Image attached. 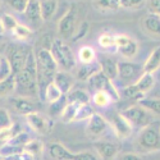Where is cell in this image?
Listing matches in <instances>:
<instances>
[{
    "label": "cell",
    "instance_id": "6da1fadb",
    "mask_svg": "<svg viewBox=\"0 0 160 160\" xmlns=\"http://www.w3.org/2000/svg\"><path fill=\"white\" fill-rule=\"evenodd\" d=\"M16 78V91L22 96H35L37 88V67H36V55L31 50L26 59L24 67L14 74Z\"/></svg>",
    "mask_w": 160,
    "mask_h": 160
},
{
    "label": "cell",
    "instance_id": "7a4b0ae2",
    "mask_svg": "<svg viewBox=\"0 0 160 160\" xmlns=\"http://www.w3.org/2000/svg\"><path fill=\"white\" fill-rule=\"evenodd\" d=\"M36 67H37V88L40 96L42 98L46 86L52 82L55 73L58 72V64L49 49H40L37 51Z\"/></svg>",
    "mask_w": 160,
    "mask_h": 160
},
{
    "label": "cell",
    "instance_id": "3957f363",
    "mask_svg": "<svg viewBox=\"0 0 160 160\" xmlns=\"http://www.w3.org/2000/svg\"><path fill=\"white\" fill-rule=\"evenodd\" d=\"M137 143L141 151L151 152L160 150V123L151 122L143 127L137 137Z\"/></svg>",
    "mask_w": 160,
    "mask_h": 160
},
{
    "label": "cell",
    "instance_id": "277c9868",
    "mask_svg": "<svg viewBox=\"0 0 160 160\" xmlns=\"http://www.w3.org/2000/svg\"><path fill=\"white\" fill-rule=\"evenodd\" d=\"M51 55L54 57L58 67H62L64 71H71L76 67V57L69 45H67L62 38H55L50 49Z\"/></svg>",
    "mask_w": 160,
    "mask_h": 160
},
{
    "label": "cell",
    "instance_id": "5b68a950",
    "mask_svg": "<svg viewBox=\"0 0 160 160\" xmlns=\"http://www.w3.org/2000/svg\"><path fill=\"white\" fill-rule=\"evenodd\" d=\"M49 154L54 160H99L94 152H71L64 145L59 142H52L49 146Z\"/></svg>",
    "mask_w": 160,
    "mask_h": 160
},
{
    "label": "cell",
    "instance_id": "8992f818",
    "mask_svg": "<svg viewBox=\"0 0 160 160\" xmlns=\"http://www.w3.org/2000/svg\"><path fill=\"white\" fill-rule=\"evenodd\" d=\"M117 68H118L117 78H119V81L124 87L136 83V81L143 73L141 65L131 62H118Z\"/></svg>",
    "mask_w": 160,
    "mask_h": 160
},
{
    "label": "cell",
    "instance_id": "52a82bcc",
    "mask_svg": "<svg viewBox=\"0 0 160 160\" xmlns=\"http://www.w3.org/2000/svg\"><path fill=\"white\" fill-rule=\"evenodd\" d=\"M122 115L131 123L132 127L143 128V127H146L148 124L151 123L150 112H148L145 108H142V106L138 105V104L132 105V106H129V108L124 109L122 112Z\"/></svg>",
    "mask_w": 160,
    "mask_h": 160
},
{
    "label": "cell",
    "instance_id": "ba28073f",
    "mask_svg": "<svg viewBox=\"0 0 160 160\" xmlns=\"http://www.w3.org/2000/svg\"><path fill=\"white\" fill-rule=\"evenodd\" d=\"M110 126V128L114 131L115 136L121 140L128 138L132 135V129L133 127L131 126V123L127 121V119L122 115V113H117L113 112L109 115V119H106Z\"/></svg>",
    "mask_w": 160,
    "mask_h": 160
},
{
    "label": "cell",
    "instance_id": "9c48e42d",
    "mask_svg": "<svg viewBox=\"0 0 160 160\" xmlns=\"http://www.w3.org/2000/svg\"><path fill=\"white\" fill-rule=\"evenodd\" d=\"M77 10L76 8H69L68 12L60 18L58 23V32L63 38H72V35H74L77 27Z\"/></svg>",
    "mask_w": 160,
    "mask_h": 160
},
{
    "label": "cell",
    "instance_id": "30bf717a",
    "mask_svg": "<svg viewBox=\"0 0 160 160\" xmlns=\"http://www.w3.org/2000/svg\"><path fill=\"white\" fill-rule=\"evenodd\" d=\"M26 119H27V123L28 126L37 133L40 135H48L49 131L54 126V122H52V119L40 114L37 112H33L28 115H26Z\"/></svg>",
    "mask_w": 160,
    "mask_h": 160
},
{
    "label": "cell",
    "instance_id": "8fae6325",
    "mask_svg": "<svg viewBox=\"0 0 160 160\" xmlns=\"http://www.w3.org/2000/svg\"><path fill=\"white\" fill-rule=\"evenodd\" d=\"M109 123L106 121V118H104L101 114L95 113L90 119L87 124V133L91 137H99L109 129Z\"/></svg>",
    "mask_w": 160,
    "mask_h": 160
},
{
    "label": "cell",
    "instance_id": "7c38bea8",
    "mask_svg": "<svg viewBox=\"0 0 160 160\" xmlns=\"http://www.w3.org/2000/svg\"><path fill=\"white\" fill-rule=\"evenodd\" d=\"M94 149L102 160H113L118 154V146L110 141H96L94 142Z\"/></svg>",
    "mask_w": 160,
    "mask_h": 160
},
{
    "label": "cell",
    "instance_id": "4fadbf2b",
    "mask_svg": "<svg viewBox=\"0 0 160 160\" xmlns=\"http://www.w3.org/2000/svg\"><path fill=\"white\" fill-rule=\"evenodd\" d=\"M30 51L31 50H24V49H13L10 51V57L8 59H9L10 65H12L13 76L17 74L23 68V67H24L26 59H27Z\"/></svg>",
    "mask_w": 160,
    "mask_h": 160
},
{
    "label": "cell",
    "instance_id": "5bb4252c",
    "mask_svg": "<svg viewBox=\"0 0 160 160\" xmlns=\"http://www.w3.org/2000/svg\"><path fill=\"white\" fill-rule=\"evenodd\" d=\"M24 16L31 24L37 26L41 23L42 22L41 2H38V0H28L27 7H26V10H24Z\"/></svg>",
    "mask_w": 160,
    "mask_h": 160
},
{
    "label": "cell",
    "instance_id": "9a60e30c",
    "mask_svg": "<svg viewBox=\"0 0 160 160\" xmlns=\"http://www.w3.org/2000/svg\"><path fill=\"white\" fill-rule=\"evenodd\" d=\"M54 85L60 90V92L63 95H67L68 92L72 90L73 87V78L69 73H67L64 71H58L54 76V79H52Z\"/></svg>",
    "mask_w": 160,
    "mask_h": 160
},
{
    "label": "cell",
    "instance_id": "2e32d148",
    "mask_svg": "<svg viewBox=\"0 0 160 160\" xmlns=\"http://www.w3.org/2000/svg\"><path fill=\"white\" fill-rule=\"evenodd\" d=\"M155 85V78L150 73H142L141 77L136 81V83H133L132 87L138 95L145 96L146 92H149Z\"/></svg>",
    "mask_w": 160,
    "mask_h": 160
},
{
    "label": "cell",
    "instance_id": "e0dca14e",
    "mask_svg": "<svg viewBox=\"0 0 160 160\" xmlns=\"http://www.w3.org/2000/svg\"><path fill=\"white\" fill-rule=\"evenodd\" d=\"M99 64H100V68H101V72L108 77L109 79L114 81L118 76V68H117V63L113 58L110 57H102V59L98 60Z\"/></svg>",
    "mask_w": 160,
    "mask_h": 160
},
{
    "label": "cell",
    "instance_id": "ac0fdd59",
    "mask_svg": "<svg viewBox=\"0 0 160 160\" xmlns=\"http://www.w3.org/2000/svg\"><path fill=\"white\" fill-rule=\"evenodd\" d=\"M10 104L19 114H23V115H28V114L36 112L33 102H31L26 98H13V99H10Z\"/></svg>",
    "mask_w": 160,
    "mask_h": 160
},
{
    "label": "cell",
    "instance_id": "d6986e66",
    "mask_svg": "<svg viewBox=\"0 0 160 160\" xmlns=\"http://www.w3.org/2000/svg\"><path fill=\"white\" fill-rule=\"evenodd\" d=\"M99 71H101V68H100V64L98 60L94 63H90V64H81V67L77 69L76 77L79 81H88V78L91 76H94Z\"/></svg>",
    "mask_w": 160,
    "mask_h": 160
},
{
    "label": "cell",
    "instance_id": "ffe728a7",
    "mask_svg": "<svg viewBox=\"0 0 160 160\" xmlns=\"http://www.w3.org/2000/svg\"><path fill=\"white\" fill-rule=\"evenodd\" d=\"M142 26L150 35L160 37V16L150 13V14H148L145 17V19L142 21Z\"/></svg>",
    "mask_w": 160,
    "mask_h": 160
},
{
    "label": "cell",
    "instance_id": "44dd1931",
    "mask_svg": "<svg viewBox=\"0 0 160 160\" xmlns=\"http://www.w3.org/2000/svg\"><path fill=\"white\" fill-rule=\"evenodd\" d=\"M159 68H160V46H158L156 49L152 50V52L149 55L148 60L145 62V64L142 67V71H143V73L152 74Z\"/></svg>",
    "mask_w": 160,
    "mask_h": 160
},
{
    "label": "cell",
    "instance_id": "7402d4cb",
    "mask_svg": "<svg viewBox=\"0 0 160 160\" xmlns=\"http://www.w3.org/2000/svg\"><path fill=\"white\" fill-rule=\"evenodd\" d=\"M21 132H22V127L19 123H13L9 128L0 129V149L4 148L5 145H8L9 141Z\"/></svg>",
    "mask_w": 160,
    "mask_h": 160
},
{
    "label": "cell",
    "instance_id": "603a6c76",
    "mask_svg": "<svg viewBox=\"0 0 160 160\" xmlns=\"http://www.w3.org/2000/svg\"><path fill=\"white\" fill-rule=\"evenodd\" d=\"M109 81H110V79L106 77L101 71H99L94 76H91L88 78L87 83H88V87L91 90H94V92H96V91H104L106 83H108Z\"/></svg>",
    "mask_w": 160,
    "mask_h": 160
},
{
    "label": "cell",
    "instance_id": "cb8c5ba5",
    "mask_svg": "<svg viewBox=\"0 0 160 160\" xmlns=\"http://www.w3.org/2000/svg\"><path fill=\"white\" fill-rule=\"evenodd\" d=\"M78 62L81 63V64H90V63H94L98 60L96 58V51L95 49L92 48V46H82L81 49L78 50Z\"/></svg>",
    "mask_w": 160,
    "mask_h": 160
},
{
    "label": "cell",
    "instance_id": "d4e9b609",
    "mask_svg": "<svg viewBox=\"0 0 160 160\" xmlns=\"http://www.w3.org/2000/svg\"><path fill=\"white\" fill-rule=\"evenodd\" d=\"M117 51H118L122 57H124V58H127V59L135 58L136 54H137V51H138V44H137L133 38H129L124 45L117 48Z\"/></svg>",
    "mask_w": 160,
    "mask_h": 160
},
{
    "label": "cell",
    "instance_id": "484cf974",
    "mask_svg": "<svg viewBox=\"0 0 160 160\" xmlns=\"http://www.w3.org/2000/svg\"><path fill=\"white\" fill-rule=\"evenodd\" d=\"M67 99H68V102H74L78 105L82 104H90V95L85 90H71L68 94H67Z\"/></svg>",
    "mask_w": 160,
    "mask_h": 160
},
{
    "label": "cell",
    "instance_id": "4316f807",
    "mask_svg": "<svg viewBox=\"0 0 160 160\" xmlns=\"http://www.w3.org/2000/svg\"><path fill=\"white\" fill-rule=\"evenodd\" d=\"M67 104H68V99H67V95H62L58 100L50 102L49 106V114L51 118H58L62 115L63 110L65 109Z\"/></svg>",
    "mask_w": 160,
    "mask_h": 160
},
{
    "label": "cell",
    "instance_id": "83f0119b",
    "mask_svg": "<svg viewBox=\"0 0 160 160\" xmlns=\"http://www.w3.org/2000/svg\"><path fill=\"white\" fill-rule=\"evenodd\" d=\"M58 9V2L57 0H44L41 2V17L42 21H49L55 14Z\"/></svg>",
    "mask_w": 160,
    "mask_h": 160
},
{
    "label": "cell",
    "instance_id": "f1b7e54d",
    "mask_svg": "<svg viewBox=\"0 0 160 160\" xmlns=\"http://www.w3.org/2000/svg\"><path fill=\"white\" fill-rule=\"evenodd\" d=\"M16 91V78L14 76H10L7 79L0 81V98L8 96Z\"/></svg>",
    "mask_w": 160,
    "mask_h": 160
},
{
    "label": "cell",
    "instance_id": "f546056e",
    "mask_svg": "<svg viewBox=\"0 0 160 160\" xmlns=\"http://www.w3.org/2000/svg\"><path fill=\"white\" fill-rule=\"evenodd\" d=\"M137 104L141 105L142 108H145L148 112H151L154 114L160 115V99H146V98H142L141 100H138Z\"/></svg>",
    "mask_w": 160,
    "mask_h": 160
},
{
    "label": "cell",
    "instance_id": "4dcf8cb0",
    "mask_svg": "<svg viewBox=\"0 0 160 160\" xmlns=\"http://www.w3.org/2000/svg\"><path fill=\"white\" fill-rule=\"evenodd\" d=\"M78 104H74V102H68L65 106V109L63 110L62 113V121L64 123H71V122H74V118H76V114H77V110H78Z\"/></svg>",
    "mask_w": 160,
    "mask_h": 160
},
{
    "label": "cell",
    "instance_id": "1f68e13d",
    "mask_svg": "<svg viewBox=\"0 0 160 160\" xmlns=\"http://www.w3.org/2000/svg\"><path fill=\"white\" fill-rule=\"evenodd\" d=\"M23 150L35 158V156H38V155L42 154V151H44V143L40 141V140H33V138H31V141L24 146Z\"/></svg>",
    "mask_w": 160,
    "mask_h": 160
},
{
    "label": "cell",
    "instance_id": "d6a6232c",
    "mask_svg": "<svg viewBox=\"0 0 160 160\" xmlns=\"http://www.w3.org/2000/svg\"><path fill=\"white\" fill-rule=\"evenodd\" d=\"M94 114H95V110H94V108H92V105L82 104V105L78 106V110H77V114H76V118H74V122L90 119Z\"/></svg>",
    "mask_w": 160,
    "mask_h": 160
},
{
    "label": "cell",
    "instance_id": "836d02e7",
    "mask_svg": "<svg viewBox=\"0 0 160 160\" xmlns=\"http://www.w3.org/2000/svg\"><path fill=\"white\" fill-rule=\"evenodd\" d=\"M62 95H63V94L60 92V90L54 85V82H51V83H49V85L46 86V88H45V91H44L42 99L46 100V101H49V102H52V101L58 100Z\"/></svg>",
    "mask_w": 160,
    "mask_h": 160
},
{
    "label": "cell",
    "instance_id": "e575fe53",
    "mask_svg": "<svg viewBox=\"0 0 160 160\" xmlns=\"http://www.w3.org/2000/svg\"><path fill=\"white\" fill-rule=\"evenodd\" d=\"M92 101H94V104L96 106H99V108H106V106H109V104L112 102L108 94L104 91L94 92V95H92Z\"/></svg>",
    "mask_w": 160,
    "mask_h": 160
},
{
    "label": "cell",
    "instance_id": "d590c367",
    "mask_svg": "<svg viewBox=\"0 0 160 160\" xmlns=\"http://www.w3.org/2000/svg\"><path fill=\"white\" fill-rule=\"evenodd\" d=\"M12 33L14 35V37H17L18 40H21V41H24V40H27L32 35V30L28 27V26L18 23L16 26V28L12 31Z\"/></svg>",
    "mask_w": 160,
    "mask_h": 160
},
{
    "label": "cell",
    "instance_id": "8d00e7d4",
    "mask_svg": "<svg viewBox=\"0 0 160 160\" xmlns=\"http://www.w3.org/2000/svg\"><path fill=\"white\" fill-rule=\"evenodd\" d=\"M10 76H13V72L9 59L7 57H0V81L7 79Z\"/></svg>",
    "mask_w": 160,
    "mask_h": 160
},
{
    "label": "cell",
    "instance_id": "74e56055",
    "mask_svg": "<svg viewBox=\"0 0 160 160\" xmlns=\"http://www.w3.org/2000/svg\"><path fill=\"white\" fill-rule=\"evenodd\" d=\"M31 141V137H30V135L28 133H26V132H21V133H18L17 136H14L10 141H9V143L8 145H12V146H17V148H24L26 145H27L28 142Z\"/></svg>",
    "mask_w": 160,
    "mask_h": 160
},
{
    "label": "cell",
    "instance_id": "f35d334b",
    "mask_svg": "<svg viewBox=\"0 0 160 160\" xmlns=\"http://www.w3.org/2000/svg\"><path fill=\"white\" fill-rule=\"evenodd\" d=\"M99 45H100L101 49H112V48H115L114 36L110 35V33H102V35H100V37H99Z\"/></svg>",
    "mask_w": 160,
    "mask_h": 160
},
{
    "label": "cell",
    "instance_id": "ab89813d",
    "mask_svg": "<svg viewBox=\"0 0 160 160\" xmlns=\"http://www.w3.org/2000/svg\"><path fill=\"white\" fill-rule=\"evenodd\" d=\"M2 23L4 26V30L5 31H13L16 28V26L18 24V21L13 17L12 14H9V13H4L3 17H2Z\"/></svg>",
    "mask_w": 160,
    "mask_h": 160
},
{
    "label": "cell",
    "instance_id": "60d3db41",
    "mask_svg": "<svg viewBox=\"0 0 160 160\" xmlns=\"http://www.w3.org/2000/svg\"><path fill=\"white\" fill-rule=\"evenodd\" d=\"M98 7L104 10H117L121 8V2L119 0H98Z\"/></svg>",
    "mask_w": 160,
    "mask_h": 160
},
{
    "label": "cell",
    "instance_id": "b9f144b4",
    "mask_svg": "<svg viewBox=\"0 0 160 160\" xmlns=\"http://www.w3.org/2000/svg\"><path fill=\"white\" fill-rule=\"evenodd\" d=\"M88 32V23L87 22H82L81 24H79V27H77L74 35L72 36V41L73 42H77L78 40H81L83 38Z\"/></svg>",
    "mask_w": 160,
    "mask_h": 160
},
{
    "label": "cell",
    "instance_id": "7bdbcfd3",
    "mask_svg": "<svg viewBox=\"0 0 160 160\" xmlns=\"http://www.w3.org/2000/svg\"><path fill=\"white\" fill-rule=\"evenodd\" d=\"M28 0H7V4L18 13H24L26 7H27Z\"/></svg>",
    "mask_w": 160,
    "mask_h": 160
},
{
    "label": "cell",
    "instance_id": "ee69618b",
    "mask_svg": "<svg viewBox=\"0 0 160 160\" xmlns=\"http://www.w3.org/2000/svg\"><path fill=\"white\" fill-rule=\"evenodd\" d=\"M12 124H13V122H12L9 112L4 108H0V129L9 128Z\"/></svg>",
    "mask_w": 160,
    "mask_h": 160
},
{
    "label": "cell",
    "instance_id": "f6af8a7d",
    "mask_svg": "<svg viewBox=\"0 0 160 160\" xmlns=\"http://www.w3.org/2000/svg\"><path fill=\"white\" fill-rule=\"evenodd\" d=\"M119 2H121V7H123V8L138 9L146 3V0H119Z\"/></svg>",
    "mask_w": 160,
    "mask_h": 160
},
{
    "label": "cell",
    "instance_id": "bcb514c9",
    "mask_svg": "<svg viewBox=\"0 0 160 160\" xmlns=\"http://www.w3.org/2000/svg\"><path fill=\"white\" fill-rule=\"evenodd\" d=\"M24 151L22 148H17V146H12V145H5L4 148L0 149V154H2L4 158L7 156H10V155H16V154H19Z\"/></svg>",
    "mask_w": 160,
    "mask_h": 160
},
{
    "label": "cell",
    "instance_id": "7dc6e473",
    "mask_svg": "<svg viewBox=\"0 0 160 160\" xmlns=\"http://www.w3.org/2000/svg\"><path fill=\"white\" fill-rule=\"evenodd\" d=\"M5 160H33V156L30 155L28 152H26V151H22V152L16 154V155L7 156Z\"/></svg>",
    "mask_w": 160,
    "mask_h": 160
},
{
    "label": "cell",
    "instance_id": "c3c4849f",
    "mask_svg": "<svg viewBox=\"0 0 160 160\" xmlns=\"http://www.w3.org/2000/svg\"><path fill=\"white\" fill-rule=\"evenodd\" d=\"M149 8L151 13L160 16V0H149Z\"/></svg>",
    "mask_w": 160,
    "mask_h": 160
},
{
    "label": "cell",
    "instance_id": "681fc988",
    "mask_svg": "<svg viewBox=\"0 0 160 160\" xmlns=\"http://www.w3.org/2000/svg\"><path fill=\"white\" fill-rule=\"evenodd\" d=\"M129 38H131V37L127 36V35H115V36H114V40H115V48H119V46L124 45Z\"/></svg>",
    "mask_w": 160,
    "mask_h": 160
},
{
    "label": "cell",
    "instance_id": "f907efd6",
    "mask_svg": "<svg viewBox=\"0 0 160 160\" xmlns=\"http://www.w3.org/2000/svg\"><path fill=\"white\" fill-rule=\"evenodd\" d=\"M119 160H141V158L137 155V154H133V152H127V154H123Z\"/></svg>",
    "mask_w": 160,
    "mask_h": 160
},
{
    "label": "cell",
    "instance_id": "816d5d0a",
    "mask_svg": "<svg viewBox=\"0 0 160 160\" xmlns=\"http://www.w3.org/2000/svg\"><path fill=\"white\" fill-rule=\"evenodd\" d=\"M4 32H5V30H4V26H3V23H2V19H0V36H2Z\"/></svg>",
    "mask_w": 160,
    "mask_h": 160
},
{
    "label": "cell",
    "instance_id": "f5cc1de1",
    "mask_svg": "<svg viewBox=\"0 0 160 160\" xmlns=\"http://www.w3.org/2000/svg\"><path fill=\"white\" fill-rule=\"evenodd\" d=\"M0 160H5V158H4L2 154H0Z\"/></svg>",
    "mask_w": 160,
    "mask_h": 160
}]
</instances>
